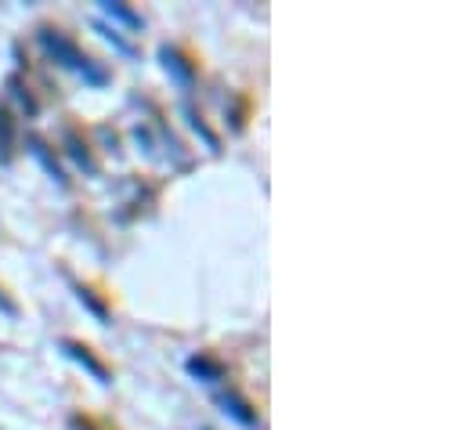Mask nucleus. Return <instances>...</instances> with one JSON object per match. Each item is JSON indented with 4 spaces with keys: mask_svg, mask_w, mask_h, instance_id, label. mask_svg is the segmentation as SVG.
Wrapping results in <instances>:
<instances>
[{
    "mask_svg": "<svg viewBox=\"0 0 466 430\" xmlns=\"http://www.w3.org/2000/svg\"><path fill=\"white\" fill-rule=\"evenodd\" d=\"M40 40H44V47H47V51H51L58 62H66L69 69H80V73H87L95 84H102V80H106V77H102V73L91 66V58H84V55H80V47H76L69 36H62L58 29H44V33H40Z\"/></svg>",
    "mask_w": 466,
    "mask_h": 430,
    "instance_id": "nucleus-1",
    "label": "nucleus"
},
{
    "mask_svg": "<svg viewBox=\"0 0 466 430\" xmlns=\"http://www.w3.org/2000/svg\"><path fill=\"white\" fill-rule=\"evenodd\" d=\"M62 351H66L69 358H76V362H80V365H84L98 384H109V369H106V362H102V358H95L87 343H80V340H62Z\"/></svg>",
    "mask_w": 466,
    "mask_h": 430,
    "instance_id": "nucleus-2",
    "label": "nucleus"
},
{
    "mask_svg": "<svg viewBox=\"0 0 466 430\" xmlns=\"http://www.w3.org/2000/svg\"><path fill=\"white\" fill-rule=\"evenodd\" d=\"M221 405H225V413H228V416H235L238 424H246V427H257V413H253V405H249L246 398H238L235 391L221 394Z\"/></svg>",
    "mask_w": 466,
    "mask_h": 430,
    "instance_id": "nucleus-3",
    "label": "nucleus"
},
{
    "mask_svg": "<svg viewBox=\"0 0 466 430\" xmlns=\"http://www.w3.org/2000/svg\"><path fill=\"white\" fill-rule=\"evenodd\" d=\"M188 373H192V376H199V380H225V365H221V362H214V358H207V354L188 358Z\"/></svg>",
    "mask_w": 466,
    "mask_h": 430,
    "instance_id": "nucleus-4",
    "label": "nucleus"
},
{
    "mask_svg": "<svg viewBox=\"0 0 466 430\" xmlns=\"http://www.w3.org/2000/svg\"><path fill=\"white\" fill-rule=\"evenodd\" d=\"M163 58H167V69H174L185 84L192 80V73H196V69L188 66V58H181V55H177V51H170V47H163Z\"/></svg>",
    "mask_w": 466,
    "mask_h": 430,
    "instance_id": "nucleus-5",
    "label": "nucleus"
},
{
    "mask_svg": "<svg viewBox=\"0 0 466 430\" xmlns=\"http://www.w3.org/2000/svg\"><path fill=\"white\" fill-rule=\"evenodd\" d=\"M106 11H109L113 18H119V22H127V26H134V29H141V18H137L134 11H127L123 4H106Z\"/></svg>",
    "mask_w": 466,
    "mask_h": 430,
    "instance_id": "nucleus-6",
    "label": "nucleus"
},
{
    "mask_svg": "<svg viewBox=\"0 0 466 430\" xmlns=\"http://www.w3.org/2000/svg\"><path fill=\"white\" fill-rule=\"evenodd\" d=\"M0 148H4V156L11 152V116H7V108H0Z\"/></svg>",
    "mask_w": 466,
    "mask_h": 430,
    "instance_id": "nucleus-7",
    "label": "nucleus"
},
{
    "mask_svg": "<svg viewBox=\"0 0 466 430\" xmlns=\"http://www.w3.org/2000/svg\"><path fill=\"white\" fill-rule=\"evenodd\" d=\"M80 301H87V304L95 308V315H98V319H109V312H106V304H98V301L91 297V290H84V286H80Z\"/></svg>",
    "mask_w": 466,
    "mask_h": 430,
    "instance_id": "nucleus-8",
    "label": "nucleus"
}]
</instances>
